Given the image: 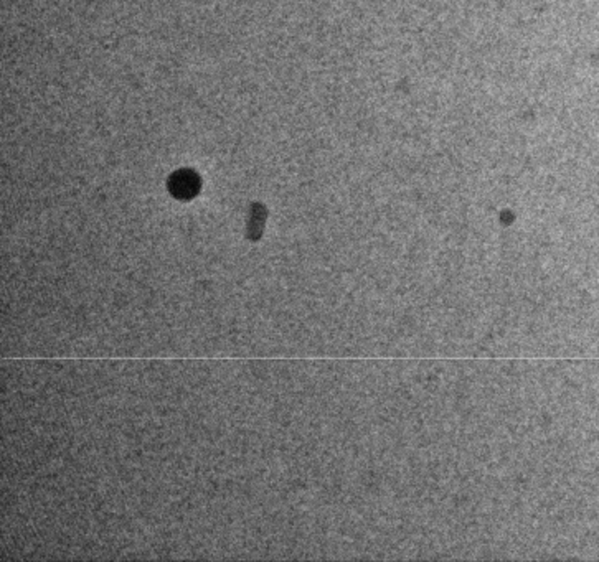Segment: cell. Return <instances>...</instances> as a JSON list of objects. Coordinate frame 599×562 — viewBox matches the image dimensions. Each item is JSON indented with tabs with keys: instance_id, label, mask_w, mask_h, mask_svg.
Masks as SVG:
<instances>
[{
	"instance_id": "1",
	"label": "cell",
	"mask_w": 599,
	"mask_h": 562,
	"mask_svg": "<svg viewBox=\"0 0 599 562\" xmlns=\"http://www.w3.org/2000/svg\"><path fill=\"white\" fill-rule=\"evenodd\" d=\"M199 178H196V175L192 174V171L177 174L172 178V182H170L172 193L175 196H178V198H192V196L199 191Z\"/></svg>"
},
{
	"instance_id": "2",
	"label": "cell",
	"mask_w": 599,
	"mask_h": 562,
	"mask_svg": "<svg viewBox=\"0 0 599 562\" xmlns=\"http://www.w3.org/2000/svg\"><path fill=\"white\" fill-rule=\"evenodd\" d=\"M264 218H266V212L261 205H253V212H251V220H250V238L256 241L259 239L261 231L264 226Z\"/></svg>"
}]
</instances>
